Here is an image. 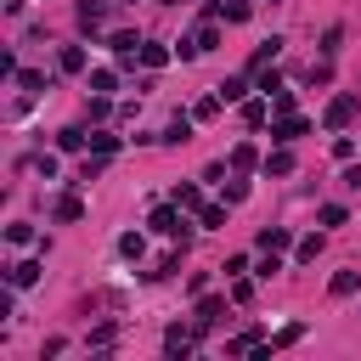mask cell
<instances>
[{"label": "cell", "mask_w": 361, "mask_h": 361, "mask_svg": "<svg viewBox=\"0 0 361 361\" xmlns=\"http://www.w3.org/2000/svg\"><path fill=\"white\" fill-rule=\"evenodd\" d=\"M90 147H96V152H118V135H107V130H90Z\"/></svg>", "instance_id": "d4e9b609"}, {"label": "cell", "mask_w": 361, "mask_h": 361, "mask_svg": "<svg viewBox=\"0 0 361 361\" xmlns=\"http://www.w3.org/2000/svg\"><path fill=\"white\" fill-rule=\"evenodd\" d=\"M355 288H361V271H338V276L327 282V293H333V299H350Z\"/></svg>", "instance_id": "ba28073f"}, {"label": "cell", "mask_w": 361, "mask_h": 361, "mask_svg": "<svg viewBox=\"0 0 361 361\" xmlns=\"http://www.w3.org/2000/svg\"><path fill=\"white\" fill-rule=\"evenodd\" d=\"M28 282H39V265L34 259H17L11 265V288H28Z\"/></svg>", "instance_id": "8fae6325"}, {"label": "cell", "mask_w": 361, "mask_h": 361, "mask_svg": "<svg viewBox=\"0 0 361 361\" xmlns=\"http://www.w3.org/2000/svg\"><path fill=\"white\" fill-rule=\"evenodd\" d=\"M158 141H169V147H180V141H192V118H175V124H169V130H164Z\"/></svg>", "instance_id": "4fadbf2b"}, {"label": "cell", "mask_w": 361, "mask_h": 361, "mask_svg": "<svg viewBox=\"0 0 361 361\" xmlns=\"http://www.w3.org/2000/svg\"><path fill=\"white\" fill-rule=\"evenodd\" d=\"M141 248H147V243H141L135 231H124V237H118V254H124V259H141Z\"/></svg>", "instance_id": "cb8c5ba5"}, {"label": "cell", "mask_w": 361, "mask_h": 361, "mask_svg": "<svg viewBox=\"0 0 361 361\" xmlns=\"http://www.w3.org/2000/svg\"><path fill=\"white\" fill-rule=\"evenodd\" d=\"M265 175H293V152H288V147H276V152L265 158Z\"/></svg>", "instance_id": "9c48e42d"}, {"label": "cell", "mask_w": 361, "mask_h": 361, "mask_svg": "<svg viewBox=\"0 0 361 361\" xmlns=\"http://www.w3.org/2000/svg\"><path fill=\"white\" fill-rule=\"evenodd\" d=\"M56 68H62V73H79V68H85V51H79V45H68V51L56 56Z\"/></svg>", "instance_id": "2e32d148"}, {"label": "cell", "mask_w": 361, "mask_h": 361, "mask_svg": "<svg viewBox=\"0 0 361 361\" xmlns=\"http://www.w3.org/2000/svg\"><path fill=\"white\" fill-rule=\"evenodd\" d=\"M243 124H265V102H243Z\"/></svg>", "instance_id": "83f0119b"}, {"label": "cell", "mask_w": 361, "mask_h": 361, "mask_svg": "<svg viewBox=\"0 0 361 361\" xmlns=\"http://www.w3.org/2000/svg\"><path fill=\"white\" fill-rule=\"evenodd\" d=\"M220 316H226V299H197V333H209Z\"/></svg>", "instance_id": "277c9868"}, {"label": "cell", "mask_w": 361, "mask_h": 361, "mask_svg": "<svg viewBox=\"0 0 361 361\" xmlns=\"http://www.w3.org/2000/svg\"><path fill=\"white\" fill-rule=\"evenodd\" d=\"M79 214H85V203H79L73 192H62V197H56V220H79Z\"/></svg>", "instance_id": "9a60e30c"}, {"label": "cell", "mask_w": 361, "mask_h": 361, "mask_svg": "<svg viewBox=\"0 0 361 361\" xmlns=\"http://www.w3.org/2000/svg\"><path fill=\"white\" fill-rule=\"evenodd\" d=\"M113 85H118V73H113V68H96V73H90V90H96V96H107Z\"/></svg>", "instance_id": "e0dca14e"}, {"label": "cell", "mask_w": 361, "mask_h": 361, "mask_svg": "<svg viewBox=\"0 0 361 361\" xmlns=\"http://www.w3.org/2000/svg\"><path fill=\"white\" fill-rule=\"evenodd\" d=\"M175 203H180V209H203V192H197V186H175Z\"/></svg>", "instance_id": "603a6c76"}, {"label": "cell", "mask_w": 361, "mask_h": 361, "mask_svg": "<svg viewBox=\"0 0 361 361\" xmlns=\"http://www.w3.org/2000/svg\"><path fill=\"white\" fill-rule=\"evenodd\" d=\"M355 107H361L355 96H333V102H327V124H333V130H344V124L355 118Z\"/></svg>", "instance_id": "7a4b0ae2"}, {"label": "cell", "mask_w": 361, "mask_h": 361, "mask_svg": "<svg viewBox=\"0 0 361 361\" xmlns=\"http://www.w3.org/2000/svg\"><path fill=\"white\" fill-rule=\"evenodd\" d=\"M197 220H203L209 231H220V226H226V209H220V203H203V209H197Z\"/></svg>", "instance_id": "ac0fdd59"}, {"label": "cell", "mask_w": 361, "mask_h": 361, "mask_svg": "<svg viewBox=\"0 0 361 361\" xmlns=\"http://www.w3.org/2000/svg\"><path fill=\"white\" fill-rule=\"evenodd\" d=\"M220 186H226V197H231V203H243V197H248V180H220Z\"/></svg>", "instance_id": "4dcf8cb0"}, {"label": "cell", "mask_w": 361, "mask_h": 361, "mask_svg": "<svg viewBox=\"0 0 361 361\" xmlns=\"http://www.w3.org/2000/svg\"><path fill=\"white\" fill-rule=\"evenodd\" d=\"M316 254H322V231H316V237H305V243H299V259H316Z\"/></svg>", "instance_id": "1f68e13d"}, {"label": "cell", "mask_w": 361, "mask_h": 361, "mask_svg": "<svg viewBox=\"0 0 361 361\" xmlns=\"http://www.w3.org/2000/svg\"><path fill=\"white\" fill-rule=\"evenodd\" d=\"M17 85L34 96V90H45V73H34V68H17Z\"/></svg>", "instance_id": "44dd1931"}, {"label": "cell", "mask_w": 361, "mask_h": 361, "mask_svg": "<svg viewBox=\"0 0 361 361\" xmlns=\"http://www.w3.org/2000/svg\"><path fill=\"white\" fill-rule=\"evenodd\" d=\"M231 169H254V147H248V141L231 147Z\"/></svg>", "instance_id": "484cf974"}, {"label": "cell", "mask_w": 361, "mask_h": 361, "mask_svg": "<svg viewBox=\"0 0 361 361\" xmlns=\"http://www.w3.org/2000/svg\"><path fill=\"white\" fill-rule=\"evenodd\" d=\"M299 333H305V327H299V322H288V327H282V333H276V338H271V350H282V344H293V338H299Z\"/></svg>", "instance_id": "f546056e"}, {"label": "cell", "mask_w": 361, "mask_h": 361, "mask_svg": "<svg viewBox=\"0 0 361 361\" xmlns=\"http://www.w3.org/2000/svg\"><path fill=\"white\" fill-rule=\"evenodd\" d=\"M276 51H282V39H265V45H259V51H254V62H248V68H254V73H259V68H265V62H271V56H276Z\"/></svg>", "instance_id": "ffe728a7"}, {"label": "cell", "mask_w": 361, "mask_h": 361, "mask_svg": "<svg viewBox=\"0 0 361 361\" xmlns=\"http://www.w3.org/2000/svg\"><path fill=\"white\" fill-rule=\"evenodd\" d=\"M164 355H180V361H186V355H192V333H186V327H169V333H164Z\"/></svg>", "instance_id": "5b68a950"}, {"label": "cell", "mask_w": 361, "mask_h": 361, "mask_svg": "<svg viewBox=\"0 0 361 361\" xmlns=\"http://www.w3.org/2000/svg\"><path fill=\"white\" fill-rule=\"evenodd\" d=\"M344 186H350V192H361V164H350V169H344Z\"/></svg>", "instance_id": "d6a6232c"}, {"label": "cell", "mask_w": 361, "mask_h": 361, "mask_svg": "<svg viewBox=\"0 0 361 361\" xmlns=\"http://www.w3.org/2000/svg\"><path fill=\"white\" fill-rule=\"evenodd\" d=\"M248 11H254L248 0H226V6H214V17H226V23H243Z\"/></svg>", "instance_id": "7c38bea8"}, {"label": "cell", "mask_w": 361, "mask_h": 361, "mask_svg": "<svg viewBox=\"0 0 361 361\" xmlns=\"http://www.w3.org/2000/svg\"><path fill=\"white\" fill-rule=\"evenodd\" d=\"M322 226H344V203H322Z\"/></svg>", "instance_id": "f1b7e54d"}, {"label": "cell", "mask_w": 361, "mask_h": 361, "mask_svg": "<svg viewBox=\"0 0 361 361\" xmlns=\"http://www.w3.org/2000/svg\"><path fill=\"white\" fill-rule=\"evenodd\" d=\"M305 130H310V124H305V118H282V124H276V130H271V141H276V147H288V141H299V135H305Z\"/></svg>", "instance_id": "52a82bcc"}, {"label": "cell", "mask_w": 361, "mask_h": 361, "mask_svg": "<svg viewBox=\"0 0 361 361\" xmlns=\"http://www.w3.org/2000/svg\"><path fill=\"white\" fill-rule=\"evenodd\" d=\"M259 248H265V254H282V248H288V231H282V226H265V231H259Z\"/></svg>", "instance_id": "30bf717a"}, {"label": "cell", "mask_w": 361, "mask_h": 361, "mask_svg": "<svg viewBox=\"0 0 361 361\" xmlns=\"http://www.w3.org/2000/svg\"><path fill=\"white\" fill-rule=\"evenodd\" d=\"M243 90H248V73H231V79H220V85H214V96H220V102H243Z\"/></svg>", "instance_id": "8992f818"}, {"label": "cell", "mask_w": 361, "mask_h": 361, "mask_svg": "<svg viewBox=\"0 0 361 361\" xmlns=\"http://www.w3.org/2000/svg\"><path fill=\"white\" fill-rule=\"evenodd\" d=\"M85 141H90V135H85V130H62V135H56V147H62V152H79V147H85Z\"/></svg>", "instance_id": "7402d4cb"}, {"label": "cell", "mask_w": 361, "mask_h": 361, "mask_svg": "<svg viewBox=\"0 0 361 361\" xmlns=\"http://www.w3.org/2000/svg\"><path fill=\"white\" fill-rule=\"evenodd\" d=\"M6 243H17V248H23V243H34V226H23V220H17V226H6Z\"/></svg>", "instance_id": "4316f807"}, {"label": "cell", "mask_w": 361, "mask_h": 361, "mask_svg": "<svg viewBox=\"0 0 361 361\" xmlns=\"http://www.w3.org/2000/svg\"><path fill=\"white\" fill-rule=\"evenodd\" d=\"M141 62H147V68H164V62H169V45H141Z\"/></svg>", "instance_id": "d6986e66"}, {"label": "cell", "mask_w": 361, "mask_h": 361, "mask_svg": "<svg viewBox=\"0 0 361 361\" xmlns=\"http://www.w3.org/2000/svg\"><path fill=\"white\" fill-rule=\"evenodd\" d=\"M102 23H107V6H102V0H85V6H79V28H85V34H96Z\"/></svg>", "instance_id": "3957f363"}, {"label": "cell", "mask_w": 361, "mask_h": 361, "mask_svg": "<svg viewBox=\"0 0 361 361\" xmlns=\"http://www.w3.org/2000/svg\"><path fill=\"white\" fill-rule=\"evenodd\" d=\"M107 158H113V152H90V158L79 164V180H96V175L107 169Z\"/></svg>", "instance_id": "5bb4252c"}, {"label": "cell", "mask_w": 361, "mask_h": 361, "mask_svg": "<svg viewBox=\"0 0 361 361\" xmlns=\"http://www.w3.org/2000/svg\"><path fill=\"white\" fill-rule=\"evenodd\" d=\"M152 231H158V237H175V243H186V220H180V203H164V209L152 214Z\"/></svg>", "instance_id": "6da1fadb"}]
</instances>
